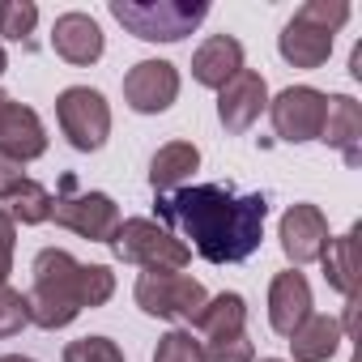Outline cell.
<instances>
[{"label": "cell", "mask_w": 362, "mask_h": 362, "mask_svg": "<svg viewBox=\"0 0 362 362\" xmlns=\"http://www.w3.org/2000/svg\"><path fill=\"white\" fill-rule=\"evenodd\" d=\"M153 209L162 218L158 226L192 239L201 260L239 264L264 239L269 197L264 192H235L230 184H192V188L162 192L153 201Z\"/></svg>", "instance_id": "1"}, {"label": "cell", "mask_w": 362, "mask_h": 362, "mask_svg": "<svg viewBox=\"0 0 362 362\" xmlns=\"http://www.w3.org/2000/svg\"><path fill=\"white\" fill-rule=\"evenodd\" d=\"M30 273L35 286L26 294V315L47 332L69 328L86 307H103L115 294V273L107 264H81L64 247H43Z\"/></svg>", "instance_id": "2"}, {"label": "cell", "mask_w": 362, "mask_h": 362, "mask_svg": "<svg viewBox=\"0 0 362 362\" xmlns=\"http://www.w3.org/2000/svg\"><path fill=\"white\" fill-rule=\"evenodd\" d=\"M107 9L141 43H179L209 18L205 0H111Z\"/></svg>", "instance_id": "3"}, {"label": "cell", "mask_w": 362, "mask_h": 362, "mask_svg": "<svg viewBox=\"0 0 362 362\" xmlns=\"http://www.w3.org/2000/svg\"><path fill=\"white\" fill-rule=\"evenodd\" d=\"M132 298L145 315H158V320H179V324H197L205 303H209V290L188 277V273H170V269H145L132 286Z\"/></svg>", "instance_id": "4"}, {"label": "cell", "mask_w": 362, "mask_h": 362, "mask_svg": "<svg viewBox=\"0 0 362 362\" xmlns=\"http://www.w3.org/2000/svg\"><path fill=\"white\" fill-rule=\"evenodd\" d=\"M115 252V260L136 264V269H170V273H184V264L192 260V247L170 235L166 226L149 222V218H128L119 222L115 239L107 243Z\"/></svg>", "instance_id": "5"}, {"label": "cell", "mask_w": 362, "mask_h": 362, "mask_svg": "<svg viewBox=\"0 0 362 362\" xmlns=\"http://www.w3.org/2000/svg\"><path fill=\"white\" fill-rule=\"evenodd\" d=\"M52 218L64 230H73L77 239H90V243H111L115 230H119V205L107 192H81L77 175L60 179V192L52 197Z\"/></svg>", "instance_id": "6"}, {"label": "cell", "mask_w": 362, "mask_h": 362, "mask_svg": "<svg viewBox=\"0 0 362 362\" xmlns=\"http://www.w3.org/2000/svg\"><path fill=\"white\" fill-rule=\"evenodd\" d=\"M56 119H60V132L69 136V145L81 149V153L103 149L107 136H111V107H107V98H103L98 90H90V86H69V90H60V98H56Z\"/></svg>", "instance_id": "7"}, {"label": "cell", "mask_w": 362, "mask_h": 362, "mask_svg": "<svg viewBox=\"0 0 362 362\" xmlns=\"http://www.w3.org/2000/svg\"><path fill=\"white\" fill-rule=\"evenodd\" d=\"M324 103H328V94H320L315 86H286L277 98H269L273 132H277L286 145L320 141V128H324Z\"/></svg>", "instance_id": "8"}, {"label": "cell", "mask_w": 362, "mask_h": 362, "mask_svg": "<svg viewBox=\"0 0 362 362\" xmlns=\"http://www.w3.org/2000/svg\"><path fill=\"white\" fill-rule=\"evenodd\" d=\"M179 98V69L170 60H141L124 73V103L136 115H162Z\"/></svg>", "instance_id": "9"}, {"label": "cell", "mask_w": 362, "mask_h": 362, "mask_svg": "<svg viewBox=\"0 0 362 362\" xmlns=\"http://www.w3.org/2000/svg\"><path fill=\"white\" fill-rule=\"evenodd\" d=\"M269 111V86L256 69L235 73L222 90H218V119L230 136H243L260 115Z\"/></svg>", "instance_id": "10"}, {"label": "cell", "mask_w": 362, "mask_h": 362, "mask_svg": "<svg viewBox=\"0 0 362 362\" xmlns=\"http://www.w3.org/2000/svg\"><path fill=\"white\" fill-rule=\"evenodd\" d=\"M281 252H286V260L298 269V264H311V260H320V252H324V243L332 239L328 235V218L320 214V205H290L286 214H281Z\"/></svg>", "instance_id": "11"}, {"label": "cell", "mask_w": 362, "mask_h": 362, "mask_svg": "<svg viewBox=\"0 0 362 362\" xmlns=\"http://www.w3.org/2000/svg\"><path fill=\"white\" fill-rule=\"evenodd\" d=\"M0 153L18 158L22 166L47 153V128L35 107H22L13 98L0 107Z\"/></svg>", "instance_id": "12"}, {"label": "cell", "mask_w": 362, "mask_h": 362, "mask_svg": "<svg viewBox=\"0 0 362 362\" xmlns=\"http://www.w3.org/2000/svg\"><path fill=\"white\" fill-rule=\"evenodd\" d=\"M52 47H56V56L64 60V64H77V69H86V64H98L103 60V47H107V39H103V26L90 18V13H60L56 18V26H52Z\"/></svg>", "instance_id": "13"}, {"label": "cell", "mask_w": 362, "mask_h": 362, "mask_svg": "<svg viewBox=\"0 0 362 362\" xmlns=\"http://www.w3.org/2000/svg\"><path fill=\"white\" fill-rule=\"evenodd\" d=\"M320 141L332 145V149L345 158V166H362V107H358V98H349V94H328Z\"/></svg>", "instance_id": "14"}, {"label": "cell", "mask_w": 362, "mask_h": 362, "mask_svg": "<svg viewBox=\"0 0 362 362\" xmlns=\"http://www.w3.org/2000/svg\"><path fill=\"white\" fill-rule=\"evenodd\" d=\"M307 315H311V281L298 269L277 273L273 286H269V324H273V332L290 337Z\"/></svg>", "instance_id": "15"}, {"label": "cell", "mask_w": 362, "mask_h": 362, "mask_svg": "<svg viewBox=\"0 0 362 362\" xmlns=\"http://www.w3.org/2000/svg\"><path fill=\"white\" fill-rule=\"evenodd\" d=\"M235 73H243V43L235 35H209L192 56V77L209 90H222Z\"/></svg>", "instance_id": "16"}, {"label": "cell", "mask_w": 362, "mask_h": 362, "mask_svg": "<svg viewBox=\"0 0 362 362\" xmlns=\"http://www.w3.org/2000/svg\"><path fill=\"white\" fill-rule=\"evenodd\" d=\"M277 52H281V60L294 64V69H324L328 56H332V35L320 30V26H307V22H298V18H290L286 30L277 35Z\"/></svg>", "instance_id": "17"}, {"label": "cell", "mask_w": 362, "mask_h": 362, "mask_svg": "<svg viewBox=\"0 0 362 362\" xmlns=\"http://www.w3.org/2000/svg\"><path fill=\"white\" fill-rule=\"evenodd\" d=\"M201 166V149L192 141H166L153 158H149V188L162 197V192H175V188H188L192 170Z\"/></svg>", "instance_id": "18"}, {"label": "cell", "mask_w": 362, "mask_h": 362, "mask_svg": "<svg viewBox=\"0 0 362 362\" xmlns=\"http://www.w3.org/2000/svg\"><path fill=\"white\" fill-rule=\"evenodd\" d=\"M341 341H345L341 320L311 311V315L290 332V354H294V362H328Z\"/></svg>", "instance_id": "19"}, {"label": "cell", "mask_w": 362, "mask_h": 362, "mask_svg": "<svg viewBox=\"0 0 362 362\" xmlns=\"http://www.w3.org/2000/svg\"><path fill=\"white\" fill-rule=\"evenodd\" d=\"M243 324H247V298L243 294H218L205 303L197 328L205 332V341H222V337H243Z\"/></svg>", "instance_id": "20"}, {"label": "cell", "mask_w": 362, "mask_h": 362, "mask_svg": "<svg viewBox=\"0 0 362 362\" xmlns=\"http://www.w3.org/2000/svg\"><path fill=\"white\" fill-rule=\"evenodd\" d=\"M354 239H358V226H349L345 235L328 239L324 252H320V264H324L328 286H332L337 294H345V298L354 294V273H358V264H354Z\"/></svg>", "instance_id": "21"}, {"label": "cell", "mask_w": 362, "mask_h": 362, "mask_svg": "<svg viewBox=\"0 0 362 362\" xmlns=\"http://www.w3.org/2000/svg\"><path fill=\"white\" fill-rule=\"evenodd\" d=\"M35 26H39V5H30V0H0V35L5 39L35 47Z\"/></svg>", "instance_id": "22"}, {"label": "cell", "mask_w": 362, "mask_h": 362, "mask_svg": "<svg viewBox=\"0 0 362 362\" xmlns=\"http://www.w3.org/2000/svg\"><path fill=\"white\" fill-rule=\"evenodd\" d=\"M9 218L22 222V226H39L52 218V192L43 184H35V179H26V184L9 197Z\"/></svg>", "instance_id": "23"}, {"label": "cell", "mask_w": 362, "mask_h": 362, "mask_svg": "<svg viewBox=\"0 0 362 362\" xmlns=\"http://www.w3.org/2000/svg\"><path fill=\"white\" fill-rule=\"evenodd\" d=\"M153 362H205V345H201L192 332H184V328H170V332L158 341Z\"/></svg>", "instance_id": "24"}, {"label": "cell", "mask_w": 362, "mask_h": 362, "mask_svg": "<svg viewBox=\"0 0 362 362\" xmlns=\"http://www.w3.org/2000/svg\"><path fill=\"white\" fill-rule=\"evenodd\" d=\"M294 18L307 22V26H320V30L337 35V30L349 22V5H345V0H307V5H303Z\"/></svg>", "instance_id": "25"}, {"label": "cell", "mask_w": 362, "mask_h": 362, "mask_svg": "<svg viewBox=\"0 0 362 362\" xmlns=\"http://www.w3.org/2000/svg\"><path fill=\"white\" fill-rule=\"evenodd\" d=\"M64 362H124V349L111 337H81L64 345Z\"/></svg>", "instance_id": "26"}, {"label": "cell", "mask_w": 362, "mask_h": 362, "mask_svg": "<svg viewBox=\"0 0 362 362\" xmlns=\"http://www.w3.org/2000/svg\"><path fill=\"white\" fill-rule=\"evenodd\" d=\"M26 324H30V315H26V294H18L13 286H0V341H5V337H18Z\"/></svg>", "instance_id": "27"}, {"label": "cell", "mask_w": 362, "mask_h": 362, "mask_svg": "<svg viewBox=\"0 0 362 362\" xmlns=\"http://www.w3.org/2000/svg\"><path fill=\"white\" fill-rule=\"evenodd\" d=\"M205 362H256V349L247 337H222L205 341Z\"/></svg>", "instance_id": "28"}, {"label": "cell", "mask_w": 362, "mask_h": 362, "mask_svg": "<svg viewBox=\"0 0 362 362\" xmlns=\"http://www.w3.org/2000/svg\"><path fill=\"white\" fill-rule=\"evenodd\" d=\"M13 252H18V222L0 209V286L13 273Z\"/></svg>", "instance_id": "29"}, {"label": "cell", "mask_w": 362, "mask_h": 362, "mask_svg": "<svg viewBox=\"0 0 362 362\" xmlns=\"http://www.w3.org/2000/svg\"><path fill=\"white\" fill-rule=\"evenodd\" d=\"M22 184H26V166L9 153H0V201H9Z\"/></svg>", "instance_id": "30"}, {"label": "cell", "mask_w": 362, "mask_h": 362, "mask_svg": "<svg viewBox=\"0 0 362 362\" xmlns=\"http://www.w3.org/2000/svg\"><path fill=\"white\" fill-rule=\"evenodd\" d=\"M349 73L362 81V43H358V47H354V56H349Z\"/></svg>", "instance_id": "31"}, {"label": "cell", "mask_w": 362, "mask_h": 362, "mask_svg": "<svg viewBox=\"0 0 362 362\" xmlns=\"http://www.w3.org/2000/svg\"><path fill=\"white\" fill-rule=\"evenodd\" d=\"M0 362H35V358H22V354H5Z\"/></svg>", "instance_id": "32"}, {"label": "cell", "mask_w": 362, "mask_h": 362, "mask_svg": "<svg viewBox=\"0 0 362 362\" xmlns=\"http://www.w3.org/2000/svg\"><path fill=\"white\" fill-rule=\"evenodd\" d=\"M9 69V56H5V47H0V73H5Z\"/></svg>", "instance_id": "33"}, {"label": "cell", "mask_w": 362, "mask_h": 362, "mask_svg": "<svg viewBox=\"0 0 362 362\" xmlns=\"http://www.w3.org/2000/svg\"><path fill=\"white\" fill-rule=\"evenodd\" d=\"M5 103H9V94H5V90H0V107H5Z\"/></svg>", "instance_id": "34"}, {"label": "cell", "mask_w": 362, "mask_h": 362, "mask_svg": "<svg viewBox=\"0 0 362 362\" xmlns=\"http://www.w3.org/2000/svg\"><path fill=\"white\" fill-rule=\"evenodd\" d=\"M260 362H281V358H260Z\"/></svg>", "instance_id": "35"}]
</instances>
